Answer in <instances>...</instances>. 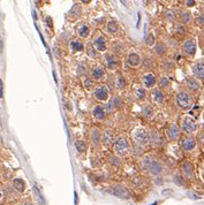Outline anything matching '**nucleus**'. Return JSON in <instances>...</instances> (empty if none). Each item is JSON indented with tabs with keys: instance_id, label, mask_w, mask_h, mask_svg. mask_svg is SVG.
I'll use <instances>...</instances> for the list:
<instances>
[{
	"instance_id": "obj_1",
	"label": "nucleus",
	"mask_w": 204,
	"mask_h": 205,
	"mask_svg": "<svg viewBox=\"0 0 204 205\" xmlns=\"http://www.w3.org/2000/svg\"><path fill=\"white\" fill-rule=\"evenodd\" d=\"M141 166L144 171H148L152 175H159L163 171L160 163L156 158H153L152 156H145L141 160Z\"/></svg>"
},
{
	"instance_id": "obj_2",
	"label": "nucleus",
	"mask_w": 204,
	"mask_h": 205,
	"mask_svg": "<svg viewBox=\"0 0 204 205\" xmlns=\"http://www.w3.org/2000/svg\"><path fill=\"white\" fill-rule=\"evenodd\" d=\"M132 148H130V143L127 138L125 137H120L115 141L114 143V152L116 153V156L119 157H125L130 152Z\"/></svg>"
},
{
	"instance_id": "obj_3",
	"label": "nucleus",
	"mask_w": 204,
	"mask_h": 205,
	"mask_svg": "<svg viewBox=\"0 0 204 205\" xmlns=\"http://www.w3.org/2000/svg\"><path fill=\"white\" fill-rule=\"evenodd\" d=\"M133 138L135 141V143L137 145H141V146H144L147 145L150 141V134L148 133L147 129L144 128H136L134 131H133Z\"/></svg>"
},
{
	"instance_id": "obj_4",
	"label": "nucleus",
	"mask_w": 204,
	"mask_h": 205,
	"mask_svg": "<svg viewBox=\"0 0 204 205\" xmlns=\"http://www.w3.org/2000/svg\"><path fill=\"white\" fill-rule=\"evenodd\" d=\"M177 104L181 109H188L193 106V99L187 92L181 91L177 96Z\"/></svg>"
},
{
	"instance_id": "obj_5",
	"label": "nucleus",
	"mask_w": 204,
	"mask_h": 205,
	"mask_svg": "<svg viewBox=\"0 0 204 205\" xmlns=\"http://www.w3.org/2000/svg\"><path fill=\"white\" fill-rule=\"evenodd\" d=\"M111 192H112L114 196L119 197V198H124V199L129 198V196H130V195H129V191H128L125 187H122V186H116V187L112 188Z\"/></svg>"
},
{
	"instance_id": "obj_6",
	"label": "nucleus",
	"mask_w": 204,
	"mask_h": 205,
	"mask_svg": "<svg viewBox=\"0 0 204 205\" xmlns=\"http://www.w3.org/2000/svg\"><path fill=\"white\" fill-rule=\"evenodd\" d=\"M181 126H182V129H183L186 133H193V131H195L196 128H197L196 122H195L191 118H188V116L183 119Z\"/></svg>"
},
{
	"instance_id": "obj_7",
	"label": "nucleus",
	"mask_w": 204,
	"mask_h": 205,
	"mask_svg": "<svg viewBox=\"0 0 204 205\" xmlns=\"http://www.w3.org/2000/svg\"><path fill=\"white\" fill-rule=\"evenodd\" d=\"M107 96H108V90L106 86H98L97 89L95 90V97L97 100L99 102H104L107 99Z\"/></svg>"
},
{
	"instance_id": "obj_8",
	"label": "nucleus",
	"mask_w": 204,
	"mask_h": 205,
	"mask_svg": "<svg viewBox=\"0 0 204 205\" xmlns=\"http://www.w3.org/2000/svg\"><path fill=\"white\" fill-rule=\"evenodd\" d=\"M167 136L169 139L174 141V139H178L180 136V128L175 125V123H172L168 129H167Z\"/></svg>"
},
{
	"instance_id": "obj_9",
	"label": "nucleus",
	"mask_w": 204,
	"mask_h": 205,
	"mask_svg": "<svg viewBox=\"0 0 204 205\" xmlns=\"http://www.w3.org/2000/svg\"><path fill=\"white\" fill-rule=\"evenodd\" d=\"M183 51L188 55H194L196 52V43L194 39H187L183 43Z\"/></svg>"
},
{
	"instance_id": "obj_10",
	"label": "nucleus",
	"mask_w": 204,
	"mask_h": 205,
	"mask_svg": "<svg viewBox=\"0 0 204 205\" xmlns=\"http://www.w3.org/2000/svg\"><path fill=\"white\" fill-rule=\"evenodd\" d=\"M127 62H128V65L132 66V67H137V66H140V64H141V56H140L137 53L132 52V53L128 54Z\"/></svg>"
},
{
	"instance_id": "obj_11",
	"label": "nucleus",
	"mask_w": 204,
	"mask_h": 205,
	"mask_svg": "<svg viewBox=\"0 0 204 205\" xmlns=\"http://www.w3.org/2000/svg\"><path fill=\"white\" fill-rule=\"evenodd\" d=\"M195 145H196V142L191 137H186L181 142V146H182V149L185 151H191L195 148Z\"/></svg>"
},
{
	"instance_id": "obj_12",
	"label": "nucleus",
	"mask_w": 204,
	"mask_h": 205,
	"mask_svg": "<svg viewBox=\"0 0 204 205\" xmlns=\"http://www.w3.org/2000/svg\"><path fill=\"white\" fill-rule=\"evenodd\" d=\"M92 115L95 116V118H96L97 120H103V119H105L106 113H105L104 107H103V106H100V105L95 106V107L92 108Z\"/></svg>"
},
{
	"instance_id": "obj_13",
	"label": "nucleus",
	"mask_w": 204,
	"mask_h": 205,
	"mask_svg": "<svg viewBox=\"0 0 204 205\" xmlns=\"http://www.w3.org/2000/svg\"><path fill=\"white\" fill-rule=\"evenodd\" d=\"M142 82L147 88H152L156 84V76L153 74H147L142 77Z\"/></svg>"
},
{
	"instance_id": "obj_14",
	"label": "nucleus",
	"mask_w": 204,
	"mask_h": 205,
	"mask_svg": "<svg viewBox=\"0 0 204 205\" xmlns=\"http://www.w3.org/2000/svg\"><path fill=\"white\" fill-rule=\"evenodd\" d=\"M94 45L97 51H105L106 50V42L103 36H98L94 40Z\"/></svg>"
},
{
	"instance_id": "obj_15",
	"label": "nucleus",
	"mask_w": 204,
	"mask_h": 205,
	"mask_svg": "<svg viewBox=\"0 0 204 205\" xmlns=\"http://www.w3.org/2000/svg\"><path fill=\"white\" fill-rule=\"evenodd\" d=\"M193 73L197 78H204V64H196L193 67Z\"/></svg>"
},
{
	"instance_id": "obj_16",
	"label": "nucleus",
	"mask_w": 204,
	"mask_h": 205,
	"mask_svg": "<svg viewBox=\"0 0 204 205\" xmlns=\"http://www.w3.org/2000/svg\"><path fill=\"white\" fill-rule=\"evenodd\" d=\"M113 137H114L113 131H112L111 129H106V130H104V133H103L102 141H103V143H104V144L110 145V144L113 142Z\"/></svg>"
},
{
	"instance_id": "obj_17",
	"label": "nucleus",
	"mask_w": 204,
	"mask_h": 205,
	"mask_svg": "<svg viewBox=\"0 0 204 205\" xmlns=\"http://www.w3.org/2000/svg\"><path fill=\"white\" fill-rule=\"evenodd\" d=\"M105 62H106L107 67L111 69L115 68L116 65H118V60H116V58L113 54H106L105 55Z\"/></svg>"
},
{
	"instance_id": "obj_18",
	"label": "nucleus",
	"mask_w": 204,
	"mask_h": 205,
	"mask_svg": "<svg viewBox=\"0 0 204 205\" xmlns=\"http://www.w3.org/2000/svg\"><path fill=\"white\" fill-rule=\"evenodd\" d=\"M151 96H152V100L155 103H157V104H163L164 103V94L160 90L157 89V90L152 91Z\"/></svg>"
},
{
	"instance_id": "obj_19",
	"label": "nucleus",
	"mask_w": 204,
	"mask_h": 205,
	"mask_svg": "<svg viewBox=\"0 0 204 205\" xmlns=\"http://www.w3.org/2000/svg\"><path fill=\"white\" fill-rule=\"evenodd\" d=\"M89 33H90V29H89L88 25H85V24H81V25L77 28V34H78V36L82 37V38L88 37Z\"/></svg>"
},
{
	"instance_id": "obj_20",
	"label": "nucleus",
	"mask_w": 204,
	"mask_h": 205,
	"mask_svg": "<svg viewBox=\"0 0 204 205\" xmlns=\"http://www.w3.org/2000/svg\"><path fill=\"white\" fill-rule=\"evenodd\" d=\"M193 171H194V167L191 165V163L189 161H186L182 164V172L185 175H187V176H193Z\"/></svg>"
},
{
	"instance_id": "obj_21",
	"label": "nucleus",
	"mask_w": 204,
	"mask_h": 205,
	"mask_svg": "<svg viewBox=\"0 0 204 205\" xmlns=\"http://www.w3.org/2000/svg\"><path fill=\"white\" fill-rule=\"evenodd\" d=\"M186 84H187V86H188V89H190V90H193V91L197 90L198 88H199V83H198L195 78H193V77H188V78L186 80Z\"/></svg>"
},
{
	"instance_id": "obj_22",
	"label": "nucleus",
	"mask_w": 204,
	"mask_h": 205,
	"mask_svg": "<svg viewBox=\"0 0 204 205\" xmlns=\"http://www.w3.org/2000/svg\"><path fill=\"white\" fill-rule=\"evenodd\" d=\"M150 141H151L152 145H156V146L160 145V143H161V139H160V136H159V134H158L156 130H152V131L150 133Z\"/></svg>"
},
{
	"instance_id": "obj_23",
	"label": "nucleus",
	"mask_w": 204,
	"mask_h": 205,
	"mask_svg": "<svg viewBox=\"0 0 204 205\" xmlns=\"http://www.w3.org/2000/svg\"><path fill=\"white\" fill-rule=\"evenodd\" d=\"M104 74H105V72H104L103 67H100V66L95 67L94 70H92V77H94L95 80H100V78H103Z\"/></svg>"
},
{
	"instance_id": "obj_24",
	"label": "nucleus",
	"mask_w": 204,
	"mask_h": 205,
	"mask_svg": "<svg viewBox=\"0 0 204 205\" xmlns=\"http://www.w3.org/2000/svg\"><path fill=\"white\" fill-rule=\"evenodd\" d=\"M106 28H107V31H108V33H111V34H116V33H118V30H119V24L116 23L115 21H110V22L107 23Z\"/></svg>"
},
{
	"instance_id": "obj_25",
	"label": "nucleus",
	"mask_w": 204,
	"mask_h": 205,
	"mask_svg": "<svg viewBox=\"0 0 204 205\" xmlns=\"http://www.w3.org/2000/svg\"><path fill=\"white\" fill-rule=\"evenodd\" d=\"M14 188H15L17 191H20V192H23L24 189H25V183H24V181L21 180V179H15V180H14Z\"/></svg>"
},
{
	"instance_id": "obj_26",
	"label": "nucleus",
	"mask_w": 204,
	"mask_h": 205,
	"mask_svg": "<svg viewBox=\"0 0 204 205\" xmlns=\"http://www.w3.org/2000/svg\"><path fill=\"white\" fill-rule=\"evenodd\" d=\"M83 44L78 40H72L70 42V50L73 52H78V51H82L83 50Z\"/></svg>"
},
{
	"instance_id": "obj_27",
	"label": "nucleus",
	"mask_w": 204,
	"mask_h": 205,
	"mask_svg": "<svg viewBox=\"0 0 204 205\" xmlns=\"http://www.w3.org/2000/svg\"><path fill=\"white\" fill-rule=\"evenodd\" d=\"M91 141H92L94 145H97L99 143V131H98V129H92V131H91Z\"/></svg>"
},
{
	"instance_id": "obj_28",
	"label": "nucleus",
	"mask_w": 204,
	"mask_h": 205,
	"mask_svg": "<svg viewBox=\"0 0 204 205\" xmlns=\"http://www.w3.org/2000/svg\"><path fill=\"white\" fill-rule=\"evenodd\" d=\"M86 53H88V55H89L90 58H92V59H96V58L98 56L97 51H95L94 46H91V45H89L88 47H86Z\"/></svg>"
},
{
	"instance_id": "obj_29",
	"label": "nucleus",
	"mask_w": 204,
	"mask_h": 205,
	"mask_svg": "<svg viewBox=\"0 0 204 205\" xmlns=\"http://www.w3.org/2000/svg\"><path fill=\"white\" fill-rule=\"evenodd\" d=\"M181 21L183 23H190L191 22V14L189 12H182L181 13Z\"/></svg>"
},
{
	"instance_id": "obj_30",
	"label": "nucleus",
	"mask_w": 204,
	"mask_h": 205,
	"mask_svg": "<svg viewBox=\"0 0 204 205\" xmlns=\"http://www.w3.org/2000/svg\"><path fill=\"white\" fill-rule=\"evenodd\" d=\"M111 104H112L114 107H116V108L121 107V106H122V99H121L119 96H116V97L113 98V100L111 102Z\"/></svg>"
},
{
	"instance_id": "obj_31",
	"label": "nucleus",
	"mask_w": 204,
	"mask_h": 205,
	"mask_svg": "<svg viewBox=\"0 0 204 205\" xmlns=\"http://www.w3.org/2000/svg\"><path fill=\"white\" fill-rule=\"evenodd\" d=\"M155 51H156V53H157V54L163 55V54L165 53V46H164V44H160V43L156 44V46H155Z\"/></svg>"
},
{
	"instance_id": "obj_32",
	"label": "nucleus",
	"mask_w": 204,
	"mask_h": 205,
	"mask_svg": "<svg viewBox=\"0 0 204 205\" xmlns=\"http://www.w3.org/2000/svg\"><path fill=\"white\" fill-rule=\"evenodd\" d=\"M76 149L78 152H84L86 146H85V143L83 141H76Z\"/></svg>"
},
{
	"instance_id": "obj_33",
	"label": "nucleus",
	"mask_w": 204,
	"mask_h": 205,
	"mask_svg": "<svg viewBox=\"0 0 204 205\" xmlns=\"http://www.w3.org/2000/svg\"><path fill=\"white\" fill-rule=\"evenodd\" d=\"M126 86V80L121 76H119L118 78H116V88H119V89H124V88Z\"/></svg>"
},
{
	"instance_id": "obj_34",
	"label": "nucleus",
	"mask_w": 204,
	"mask_h": 205,
	"mask_svg": "<svg viewBox=\"0 0 204 205\" xmlns=\"http://www.w3.org/2000/svg\"><path fill=\"white\" fill-rule=\"evenodd\" d=\"M143 113L147 115V116H152L153 115V109H152V107L151 106H149V105H147V106H144V108H143Z\"/></svg>"
},
{
	"instance_id": "obj_35",
	"label": "nucleus",
	"mask_w": 204,
	"mask_h": 205,
	"mask_svg": "<svg viewBox=\"0 0 204 205\" xmlns=\"http://www.w3.org/2000/svg\"><path fill=\"white\" fill-rule=\"evenodd\" d=\"M159 85L160 88H168L169 86V81L167 77H161L159 81Z\"/></svg>"
},
{
	"instance_id": "obj_36",
	"label": "nucleus",
	"mask_w": 204,
	"mask_h": 205,
	"mask_svg": "<svg viewBox=\"0 0 204 205\" xmlns=\"http://www.w3.org/2000/svg\"><path fill=\"white\" fill-rule=\"evenodd\" d=\"M136 97L138 99H143L145 97V91L142 89V88H137L136 89Z\"/></svg>"
},
{
	"instance_id": "obj_37",
	"label": "nucleus",
	"mask_w": 204,
	"mask_h": 205,
	"mask_svg": "<svg viewBox=\"0 0 204 205\" xmlns=\"http://www.w3.org/2000/svg\"><path fill=\"white\" fill-rule=\"evenodd\" d=\"M177 33H179L180 35H183L186 33V29H185V27L182 24H178L177 25Z\"/></svg>"
},
{
	"instance_id": "obj_38",
	"label": "nucleus",
	"mask_w": 204,
	"mask_h": 205,
	"mask_svg": "<svg viewBox=\"0 0 204 205\" xmlns=\"http://www.w3.org/2000/svg\"><path fill=\"white\" fill-rule=\"evenodd\" d=\"M84 85H85L86 89H91V86H92V82H91L89 78H86V80H85V82H84Z\"/></svg>"
},
{
	"instance_id": "obj_39",
	"label": "nucleus",
	"mask_w": 204,
	"mask_h": 205,
	"mask_svg": "<svg viewBox=\"0 0 204 205\" xmlns=\"http://www.w3.org/2000/svg\"><path fill=\"white\" fill-rule=\"evenodd\" d=\"M196 23H197L198 25L204 24V17H197V19H196Z\"/></svg>"
},
{
	"instance_id": "obj_40",
	"label": "nucleus",
	"mask_w": 204,
	"mask_h": 205,
	"mask_svg": "<svg viewBox=\"0 0 204 205\" xmlns=\"http://www.w3.org/2000/svg\"><path fill=\"white\" fill-rule=\"evenodd\" d=\"M4 97V89H3V82H1V78H0V98Z\"/></svg>"
},
{
	"instance_id": "obj_41",
	"label": "nucleus",
	"mask_w": 204,
	"mask_h": 205,
	"mask_svg": "<svg viewBox=\"0 0 204 205\" xmlns=\"http://www.w3.org/2000/svg\"><path fill=\"white\" fill-rule=\"evenodd\" d=\"M188 196L191 197L193 199H199V198H201L198 195H195V194H193V192H188Z\"/></svg>"
},
{
	"instance_id": "obj_42",
	"label": "nucleus",
	"mask_w": 204,
	"mask_h": 205,
	"mask_svg": "<svg viewBox=\"0 0 204 205\" xmlns=\"http://www.w3.org/2000/svg\"><path fill=\"white\" fill-rule=\"evenodd\" d=\"M85 70H84V65L82 64V66H78V74H83Z\"/></svg>"
},
{
	"instance_id": "obj_43",
	"label": "nucleus",
	"mask_w": 204,
	"mask_h": 205,
	"mask_svg": "<svg viewBox=\"0 0 204 205\" xmlns=\"http://www.w3.org/2000/svg\"><path fill=\"white\" fill-rule=\"evenodd\" d=\"M187 4H188V6H194L195 1H187Z\"/></svg>"
},
{
	"instance_id": "obj_44",
	"label": "nucleus",
	"mask_w": 204,
	"mask_h": 205,
	"mask_svg": "<svg viewBox=\"0 0 204 205\" xmlns=\"http://www.w3.org/2000/svg\"><path fill=\"white\" fill-rule=\"evenodd\" d=\"M3 50V42H1V37H0V51Z\"/></svg>"
},
{
	"instance_id": "obj_45",
	"label": "nucleus",
	"mask_w": 204,
	"mask_h": 205,
	"mask_svg": "<svg viewBox=\"0 0 204 205\" xmlns=\"http://www.w3.org/2000/svg\"><path fill=\"white\" fill-rule=\"evenodd\" d=\"M24 205H33V204H31L30 202H25V203H24Z\"/></svg>"
},
{
	"instance_id": "obj_46",
	"label": "nucleus",
	"mask_w": 204,
	"mask_h": 205,
	"mask_svg": "<svg viewBox=\"0 0 204 205\" xmlns=\"http://www.w3.org/2000/svg\"><path fill=\"white\" fill-rule=\"evenodd\" d=\"M0 198H1V192H0Z\"/></svg>"
}]
</instances>
